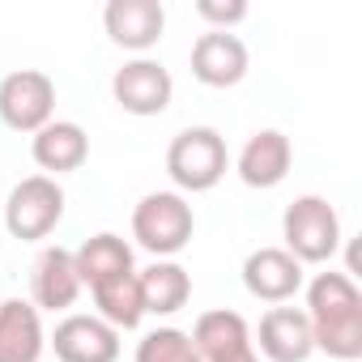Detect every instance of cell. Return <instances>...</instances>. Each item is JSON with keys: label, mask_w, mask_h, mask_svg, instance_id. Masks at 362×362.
I'll return each instance as SVG.
<instances>
[{"label": "cell", "mask_w": 362, "mask_h": 362, "mask_svg": "<svg viewBox=\"0 0 362 362\" xmlns=\"http://www.w3.org/2000/svg\"><path fill=\"white\" fill-rule=\"evenodd\" d=\"M103 30L115 47L145 56L149 47H158L166 30V9L162 0H111L103 9Z\"/></svg>", "instance_id": "cell-10"}, {"label": "cell", "mask_w": 362, "mask_h": 362, "mask_svg": "<svg viewBox=\"0 0 362 362\" xmlns=\"http://www.w3.org/2000/svg\"><path fill=\"white\" fill-rule=\"evenodd\" d=\"M30 153H35V162H39V170H43L47 179H60V175H73V170L86 166V158H90V136H86V128L73 124V119H52V124H43V128L30 136Z\"/></svg>", "instance_id": "cell-16"}, {"label": "cell", "mask_w": 362, "mask_h": 362, "mask_svg": "<svg viewBox=\"0 0 362 362\" xmlns=\"http://www.w3.org/2000/svg\"><path fill=\"white\" fill-rule=\"evenodd\" d=\"M226 166H230V153H226V141H222L218 128L192 124L184 132H175L170 145H166V175H170L179 197L218 188Z\"/></svg>", "instance_id": "cell-2"}, {"label": "cell", "mask_w": 362, "mask_h": 362, "mask_svg": "<svg viewBox=\"0 0 362 362\" xmlns=\"http://www.w3.org/2000/svg\"><path fill=\"white\" fill-rule=\"evenodd\" d=\"M43 349V311L26 298H5L0 303V362H39Z\"/></svg>", "instance_id": "cell-17"}, {"label": "cell", "mask_w": 362, "mask_h": 362, "mask_svg": "<svg viewBox=\"0 0 362 362\" xmlns=\"http://www.w3.org/2000/svg\"><path fill=\"white\" fill-rule=\"evenodd\" d=\"M243 286L260 303H290L307 286V269L286 247H256L243 260Z\"/></svg>", "instance_id": "cell-12"}, {"label": "cell", "mask_w": 362, "mask_h": 362, "mask_svg": "<svg viewBox=\"0 0 362 362\" xmlns=\"http://www.w3.org/2000/svg\"><path fill=\"white\" fill-rule=\"evenodd\" d=\"M73 264H77L81 286H90V290L103 286V281H111V277L136 273V264H132V247H128L119 235H111V230L90 235V239L73 252Z\"/></svg>", "instance_id": "cell-19"}, {"label": "cell", "mask_w": 362, "mask_h": 362, "mask_svg": "<svg viewBox=\"0 0 362 362\" xmlns=\"http://www.w3.org/2000/svg\"><path fill=\"white\" fill-rule=\"evenodd\" d=\"M188 337H192L201 362H264V358L256 354L252 328H247V320H243L239 311H226V307L205 311Z\"/></svg>", "instance_id": "cell-9"}, {"label": "cell", "mask_w": 362, "mask_h": 362, "mask_svg": "<svg viewBox=\"0 0 362 362\" xmlns=\"http://www.w3.org/2000/svg\"><path fill=\"white\" fill-rule=\"evenodd\" d=\"M136 362H201L184 328H153L136 341Z\"/></svg>", "instance_id": "cell-21"}, {"label": "cell", "mask_w": 362, "mask_h": 362, "mask_svg": "<svg viewBox=\"0 0 362 362\" xmlns=\"http://www.w3.org/2000/svg\"><path fill=\"white\" fill-rule=\"evenodd\" d=\"M290 162H294L290 136H286V132H277V128H260V132H252V136H247V145L239 149L235 170H239V179H243L247 188L269 192V188H277L281 179L290 175Z\"/></svg>", "instance_id": "cell-15"}, {"label": "cell", "mask_w": 362, "mask_h": 362, "mask_svg": "<svg viewBox=\"0 0 362 362\" xmlns=\"http://www.w3.org/2000/svg\"><path fill=\"white\" fill-rule=\"evenodd\" d=\"M56 119V81L43 69H13L0 77V124L35 136Z\"/></svg>", "instance_id": "cell-6"}, {"label": "cell", "mask_w": 362, "mask_h": 362, "mask_svg": "<svg viewBox=\"0 0 362 362\" xmlns=\"http://www.w3.org/2000/svg\"><path fill=\"white\" fill-rule=\"evenodd\" d=\"M81 277H77V264H73V252L52 243L35 256L30 264V303L39 311H69L77 298H81Z\"/></svg>", "instance_id": "cell-14"}, {"label": "cell", "mask_w": 362, "mask_h": 362, "mask_svg": "<svg viewBox=\"0 0 362 362\" xmlns=\"http://www.w3.org/2000/svg\"><path fill=\"white\" fill-rule=\"evenodd\" d=\"M247 43L230 30H205L192 43V77L209 90H230L247 77Z\"/></svg>", "instance_id": "cell-11"}, {"label": "cell", "mask_w": 362, "mask_h": 362, "mask_svg": "<svg viewBox=\"0 0 362 362\" xmlns=\"http://www.w3.org/2000/svg\"><path fill=\"white\" fill-rule=\"evenodd\" d=\"M136 281H141L145 315H175L192 303V273L179 260H153L149 269L136 273Z\"/></svg>", "instance_id": "cell-18"}, {"label": "cell", "mask_w": 362, "mask_h": 362, "mask_svg": "<svg viewBox=\"0 0 362 362\" xmlns=\"http://www.w3.org/2000/svg\"><path fill=\"white\" fill-rule=\"evenodd\" d=\"M111 98L119 103V111L149 119V115H162V111L170 107V98H175V77H170V69H166L162 60L136 56V60H128L124 69H115V77H111Z\"/></svg>", "instance_id": "cell-7"}, {"label": "cell", "mask_w": 362, "mask_h": 362, "mask_svg": "<svg viewBox=\"0 0 362 362\" xmlns=\"http://www.w3.org/2000/svg\"><path fill=\"white\" fill-rule=\"evenodd\" d=\"M281 239H286V252L307 269V264H332V256L341 252L345 235H341V218L337 209L307 192V197H294L281 214Z\"/></svg>", "instance_id": "cell-4"}, {"label": "cell", "mask_w": 362, "mask_h": 362, "mask_svg": "<svg viewBox=\"0 0 362 362\" xmlns=\"http://www.w3.org/2000/svg\"><path fill=\"white\" fill-rule=\"evenodd\" d=\"M197 18L209 22V30H230L247 18L243 0H197Z\"/></svg>", "instance_id": "cell-22"}, {"label": "cell", "mask_w": 362, "mask_h": 362, "mask_svg": "<svg viewBox=\"0 0 362 362\" xmlns=\"http://www.w3.org/2000/svg\"><path fill=\"white\" fill-rule=\"evenodd\" d=\"M64 218V188L47 175H26L13 184L5 201V230L18 243H39L47 239Z\"/></svg>", "instance_id": "cell-5"}, {"label": "cell", "mask_w": 362, "mask_h": 362, "mask_svg": "<svg viewBox=\"0 0 362 362\" xmlns=\"http://www.w3.org/2000/svg\"><path fill=\"white\" fill-rule=\"evenodd\" d=\"M315 349H324L337 362H358L362 358V290L349 273L324 269L307 281V307Z\"/></svg>", "instance_id": "cell-1"}, {"label": "cell", "mask_w": 362, "mask_h": 362, "mask_svg": "<svg viewBox=\"0 0 362 362\" xmlns=\"http://www.w3.org/2000/svg\"><path fill=\"white\" fill-rule=\"evenodd\" d=\"M47 345L56 349L60 362H115V358H119V332H115L107 320H98L94 311H90V315H86V311L64 315V320L52 328Z\"/></svg>", "instance_id": "cell-8"}, {"label": "cell", "mask_w": 362, "mask_h": 362, "mask_svg": "<svg viewBox=\"0 0 362 362\" xmlns=\"http://www.w3.org/2000/svg\"><path fill=\"white\" fill-rule=\"evenodd\" d=\"M90 294H94V315L107 320L115 332H132V328H141V320H145V303H141V281H136V273L111 277V281L94 286Z\"/></svg>", "instance_id": "cell-20"}, {"label": "cell", "mask_w": 362, "mask_h": 362, "mask_svg": "<svg viewBox=\"0 0 362 362\" xmlns=\"http://www.w3.org/2000/svg\"><path fill=\"white\" fill-rule=\"evenodd\" d=\"M252 345L264 362H307L315 354L303 307H269L260 315V328L252 332Z\"/></svg>", "instance_id": "cell-13"}, {"label": "cell", "mask_w": 362, "mask_h": 362, "mask_svg": "<svg viewBox=\"0 0 362 362\" xmlns=\"http://www.w3.org/2000/svg\"><path fill=\"white\" fill-rule=\"evenodd\" d=\"M197 235V214L179 192H149L132 209V239L153 260H175Z\"/></svg>", "instance_id": "cell-3"}]
</instances>
